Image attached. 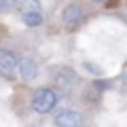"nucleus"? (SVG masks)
<instances>
[{
    "mask_svg": "<svg viewBox=\"0 0 127 127\" xmlns=\"http://www.w3.org/2000/svg\"><path fill=\"white\" fill-rule=\"evenodd\" d=\"M2 53H4V49H2V47H0V55H2Z\"/></svg>",
    "mask_w": 127,
    "mask_h": 127,
    "instance_id": "13",
    "label": "nucleus"
},
{
    "mask_svg": "<svg viewBox=\"0 0 127 127\" xmlns=\"http://www.w3.org/2000/svg\"><path fill=\"white\" fill-rule=\"evenodd\" d=\"M95 4H104V2H108V0H93Z\"/></svg>",
    "mask_w": 127,
    "mask_h": 127,
    "instance_id": "12",
    "label": "nucleus"
},
{
    "mask_svg": "<svg viewBox=\"0 0 127 127\" xmlns=\"http://www.w3.org/2000/svg\"><path fill=\"white\" fill-rule=\"evenodd\" d=\"M57 104H59V95L51 87H40V89H36L34 95H32V110L38 112V114L53 112L57 108Z\"/></svg>",
    "mask_w": 127,
    "mask_h": 127,
    "instance_id": "1",
    "label": "nucleus"
},
{
    "mask_svg": "<svg viewBox=\"0 0 127 127\" xmlns=\"http://www.w3.org/2000/svg\"><path fill=\"white\" fill-rule=\"evenodd\" d=\"M76 83H78V74L74 72L72 68H68V66L59 68L57 72H55V76H53V87L55 89H70V87H74Z\"/></svg>",
    "mask_w": 127,
    "mask_h": 127,
    "instance_id": "5",
    "label": "nucleus"
},
{
    "mask_svg": "<svg viewBox=\"0 0 127 127\" xmlns=\"http://www.w3.org/2000/svg\"><path fill=\"white\" fill-rule=\"evenodd\" d=\"M13 9V0H0V13H9Z\"/></svg>",
    "mask_w": 127,
    "mask_h": 127,
    "instance_id": "10",
    "label": "nucleus"
},
{
    "mask_svg": "<svg viewBox=\"0 0 127 127\" xmlns=\"http://www.w3.org/2000/svg\"><path fill=\"white\" fill-rule=\"evenodd\" d=\"M83 17H85V11H83L81 4H68L62 11V19H64V23H68V26L83 21Z\"/></svg>",
    "mask_w": 127,
    "mask_h": 127,
    "instance_id": "7",
    "label": "nucleus"
},
{
    "mask_svg": "<svg viewBox=\"0 0 127 127\" xmlns=\"http://www.w3.org/2000/svg\"><path fill=\"white\" fill-rule=\"evenodd\" d=\"M17 53H13V51H6L0 55V76L6 78V81H13L15 76H17Z\"/></svg>",
    "mask_w": 127,
    "mask_h": 127,
    "instance_id": "2",
    "label": "nucleus"
},
{
    "mask_svg": "<svg viewBox=\"0 0 127 127\" xmlns=\"http://www.w3.org/2000/svg\"><path fill=\"white\" fill-rule=\"evenodd\" d=\"M17 72H19V78L26 83H32L36 81L38 74H40V70H38V64L34 62L32 57H19L17 62Z\"/></svg>",
    "mask_w": 127,
    "mask_h": 127,
    "instance_id": "4",
    "label": "nucleus"
},
{
    "mask_svg": "<svg viewBox=\"0 0 127 127\" xmlns=\"http://www.w3.org/2000/svg\"><path fill=\"white\" fill-rule=\"evenodd\" d=\"M13 11L19 15H26V13H40L42 4L40 0H13Z\"/></svg>",
    "mask_w": 127,
    "mask_h": 127,
    "instance_id": "6",
    "label": "nucleus"
},
{
    "mask_svg": "<svg viewBox=\"0 0 127 127\" xmlns=\"http://www.w3.org/2000/svg\"><path fill=\"white\" fill-rule=\"evenodd\" d=\"M83 66H85L87 70H91V74H95V76H100V74H102V68H100V66H93V64H89V62H85Z\"/></svg>",
    "mask_w": 127,
    "mask_h": 127,
    "instance_id": "11",
    "label": "nucleus"
},
{
    "mask_svg": "<svg viewBox=\"0 0 127 127\" xmlns=\"http://www.w3.org/2000/svg\"><path fill=\"white\" fill-rule=\"evenodd\" d=\"M100 95H102V91L97 89L95 85H91V87L85 89V100L87 102H100Z\"/></svg>",
    "mask_w": 127,
    "mask_h": 127,
    "instance_id": "9",
    "label": "nucleus"
},
{
    "mask_svg": "<svg viewBox=\"0 0 127 127\" xmlns=\"http://www.w3.org/2000/svg\"><path fill=\"white\" fill-rule=\"evenodd\" d=\"M21 21L26 28H38V26H42L45 17H42V13H26V15H21Z\"/></svg>",
    "mask_w": 127,
    "mask_h": 127,
    "instance_id": "8",
    "label": "nucleus"
},
{
    "mask_svg": "<svg viewBox=\"0 0 127 127\" xmlns=\"http://www.w3.org/2000/svg\"><path fill=\"white\" fill-rule=\"evenodd\" d=\"M83 121H85L83 114L78 112V110H72V108L57 112L55 119H53L55 127H83Z\"/></svg>",
    "mask_w": 127,
    "mask_h": 127,
    "instance_id": "3",
    "label": "nucleus"
}]
</instances>
